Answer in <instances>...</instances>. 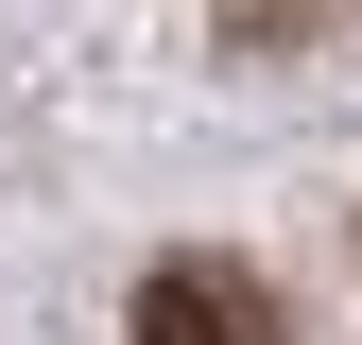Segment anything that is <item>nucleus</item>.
Instances as JSON below:
<instances>
[{"instance_id":"1","label":"nucleus","mask_w":362,"mask_h":345,"mask_svg":"<svg viewBox=\"0 0 362 345\" xmlns=\"http://www.w3.org/2000/svg\"><path fill=\"white\" fill-rule=\"evenodd\" d=\"M139 345H293V311L242 276V259H156L139 276Z\"/></svg>"},{"instance_id":"2","label":"nucleus","mask_w":362,"mask_h":345,"mask_svg":"<svg viewBox=\"0 0 362 345\" xmlns=\"http://www.w3.org/2000/svg\"><path fill=\"white\" fill-rule=\"evenodd\" d=\"M345 0H224V35H242V52H276V35H328Z\"/></svg>"}]
</instances>
